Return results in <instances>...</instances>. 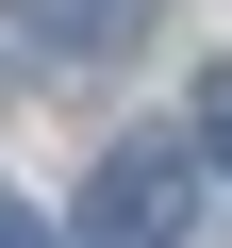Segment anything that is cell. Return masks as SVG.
Instances as JSON below:
<instances>
[{"label":"cell","instance_id":"cell-1","mask_svg":"<svg viewBox=\"0 0 232 248\" xmlns=\"http://www.w3.org/2000/svg\"><path fill=\"white\" fill-rule=\"evenodd\" d=\"M182 199H199V149H182V133H133V149H99L83 232H99V248H166V232H182Z\"/></svg>","mask_w":232,"mask_h":248},{"label":"cell","instance_id":"cell-4","mask_svg":"<svg viewBox=\"0 0 232 248\" xmlns=\"http://www.w3.org/2000/svg\"><path fill=\"white\" fill-rule=\"evenodd\" d=\"M17 83H33V33H17V17H0V99H17Z\"/></svg>","mask_w":232,"mask_h":248},{"label":"cell","instance_id":"cell-5","mask_svg":"<svg viewBox=\"0 0 232 248\" xmlns=\"http://www.w3.org/2000/svg\"><path fill=\"white\" fill-rule=\"evenodd\" d=\"M0 248H50V232H33V199H0Z\"/></svg>","mask_w":232,"mask_h":248},{"label":"cell","instance_id":"cell-2","mask_svg":"<svg viewBox=\"0 0 232 248\" xmlns=\"http://www.w3.org/2000/svg\"><path fill=\"white\" fill-rule=\"evenodd\" d=\"M133 17H149V0H17L33 50H133Z\"/></svg>","mask_w":232,"mask_h":248},{"label":"cell","instance_id":"cell-3","mask_svg":"<svg viewBox=\"0 0 232 248\" xmlns=\"http://www.w3.org/2000/svg\"><path fill=\"white\" fill-rule=\"evenodd\" d=\"M199 166H232V66H199Z\"/></svg>","mask_w":232,"mask_h":248}]
</instances>
